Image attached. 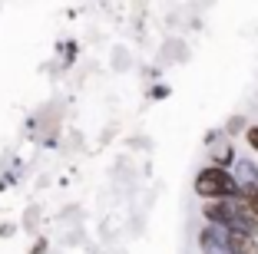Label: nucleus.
Returning <instances> with one entry per match:
<instances>
[{"label": "nucleus", "mask_w": 258, "mask_h": 254, "mask_svg": "<svg viewBox=\"0 0 258 254\" xmlns=\"http://www.w3.org/2000/svg\"><path fill=\"white\" fill-rule=\"evenodd\" d=\"M205 221L222 228V231H238V234H258V218L245 205V198H228V202H205L202 208Z\"/></svg>", "instance_id": "nucleus-1"}, {"label": "nucleus", "mask_w": 258, "mask_h": 254, "mask_svg": "<svg viewBox=\"0 0 258 254\" xmlns=\"http://www.w3.org/2000/svg\"><path fill=\"white\" fill-rule=\"evenodd\" d=\"M196 192L202 195L205 202H228V198H238V182L232 172H225V168H215V165H209V168H202V172L196 175Z\"/></svg>", "instance_id": "nucleus-2"}, {"label": "nucleus", "mask_w": 258, "mask_h": 254, "mask_svg": "<svg viewBox=\"0 0 258 254\" xmlns=\"http://www.w3.org/2000/svg\"><path fill=\"white\" fill-rule=\"evenodd\" d=\"M199 247L205 254H225V231L215 224H205L202 234H199Z\"/></svg>", "instance_id": "nucleus-3"}, {"label": "nucleus", "mask_w": 258, "mask_h": 254, "mask_svg": "<svg viewBox=\"0 0 258 254\" xmlns=\"http://www.w3.org/2000/svg\"><path fill=\"white\" fill-rule=\"evenodd\" d=\"M225 254H258V238L238 231H225Z\"/></svg>", "instance_id": "nucleus-4"}, {"label": "nucleus", "mask_w": 258, "mask_h": 254, "mask_svg": "<svg viewBox=\"0 0 258 254\" xmlns=\"http://www.w3.org/2000/svg\"><path fill=\"white\" fill-rule=\"evenodd\" d=\"M248 145L258 152V126H251V129H248Z\"/></svg>", "instance_id": "nucleus-5"}, {"label": "nucleus", "mask_w": 258, "mask_h": 254, "mask_svg": "<svg viewBox=\"0 0 258 254\" xmlns=\"http://www.w3.org/2000/svg\"><path fill=\"white\" fill-rule=\"evenodd\" d=\"M238 126H245V119H232V122H228V129H225V132H238Z\"/></svg>", "instance_id": "nucleus-6"}]
</instances>
